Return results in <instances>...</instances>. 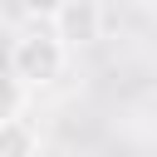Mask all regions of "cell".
Listing matches in <instances>:
<instances>
[{
	"instance_id": "1",
	"label": "cell",
	"mask_w": 157,
	"mask_h": 157,
	"mask_svg": "<svg viewBox=\"0 0 157 157\" xmlns=\"http://www.w3.org/2000/svg\"><path fill=\"white\" fill-rule=\"evenodd\" d=\"M5 69L34 93V88H49V83L64 78V69H69V49L54 39L49 25H29V29H20V34L10 39V64H5Z\"/></svg>"
},
{
	"instance_id": "2",
	"label": "cell",
	"mask_w": 157,
	"mask_h": 157,
	"mask_svg": "<svg viewBox=\"0 0 157 157\" xmlns=\"http://www.w3.org/2000/svg\"><path fill=\"white\" fill-rule=\"evenodd\" d=\"M49 29L54 39L74 54V49H88L103 39V5L98 0H59L49 10Z\"/></svg>"
},
{
	"instance_id": "3",
	"label": "cell",
	"mask_w": 157,
	"mask_h": 157,
	"mask_svg": "<svg viewBox=\"0 0 157 157\" xmlns=\"http://www.w3.org/2000/svg\"><path fill=\"white\" fill-rule=\"evenodd\" d=\"M0 157H39V132L29 118H0Z\"/></svg>"
},
{
	"instance_id": "4",
	"label": "cell",
	"mask_w": 157,
	"mask_h": 157,
	"mask_svg": "<svg viewBox=\"0 0 157 157\" xmlns=\"http://www.w3.org/2000/svg\"><path fill=\"white\" fill-rule=\"evenodd\" d=\"M25 103H29V88L10 69H0V118H25Z\"/></svg>"
},
{
	"instance_id": "5",
	"label": "cell",
	"mask_w": 157,
	"mask_h": 157,
	"mask_svg": "<svg viewBox=\"0 0 157 157\" xmlns=\"http://www.w3.org/2000/svg\"><path fill=\"white\" fill-rule=\"evenodd\" d=\"M123 5H128V10H152L157 0H123Z\"/></svg>"
}]
</instances>
